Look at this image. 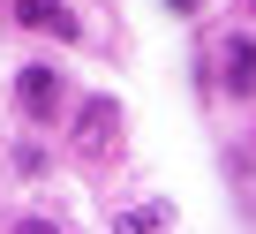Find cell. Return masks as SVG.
<instances>
[{
	"label": "cell",
	"instance_id": "7a4b0ae2",
	"mask_svg": "<svg viewBox=\"0 0 256 234\" xmlns=\"http://www.w3.org/2000/svg\"><path fill=\"white\" fill-rule=\"evenodd\" d=\"M16 106L30 113V121H53V113L68 106V83H60V68H46V61L16 68Z\"/></svg>",
	"mask_w": 256,
	"mask_h": 234
},
{
	"label": "cell",
	"instance_id": "5b68a950",
	"mask_svg": "<svg viewBox=\"0 0 256 234\" xmlns=\"http://www.w3.org/2000/svg\"><path fill=\"white\" fill-rule=\"evenodd\" d=\"M120 226H136V234H151V226H174V204H136Z\"/></svg>",
	"mask_w": 256,
	"mask_h": 234
},
{
	"label": "cell",
	"instance_id": "3957f363",
	"mask_svg": "<svg viewBox=\"0 0 256 234\" xmlns=\"http://www.w3.org/2000/svg\"><path fill=\"white\" fill-rule=\"evenodd\" d=\"M16 23H23V31H38V38H60V46H76V38H83L76 8H60V0H16Z\"/></svg>",
	"mask_w": 256,
	"mask_h": 234
},
{
	"label": "cell",
	"instance_id": "8992f818",
	"mask_svg": "<svg viewBox=\"0 0 256 234\" xmlns=\"http://www.w3.org/2000/svg\"><path fill=\"white\" fill-rule=\"evenodd\" d=\"M166 8H174V16H196V8H204V0H166Z\"/></svg>",
	"mask_w": 256,
	"mask_h": 234
},
{
	"label": "cell",
	"instance_id": "277c9868",
	"mask_svg": "<svg viewBox=\"0 0 256 234\" xmlns=\"http://www.w3.org/2000/svg\"><path fill=\"white\" fill-rule=\"evenodd\" d=\"M218 83H226L234 98L256 91V38H226V46H218Z\"/></svg>",
	"mask_w": 256,
	"mask_h": 234
},
{
	"label": "cell",
	"instance_id": "6da1fadb",
	"mask_svg": "<svg viewBox=\"0 0 256 234\" xmlns=\"http://www.w3.org/2000/svg\"><path fill=\"white\" fill-rule=\"evenodd\" d=\"M113 144H120V106L98 91V98L76 106V151H83V159H106Z\"/></svg>",
	"mask_w": 256,
	"mask_h": 234
}]
</instances>
